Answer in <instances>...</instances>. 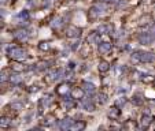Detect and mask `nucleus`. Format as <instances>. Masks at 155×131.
<instances>
[{"label":"nucleus","mask_w":155,"mask_h":131,"mask_svg":"<svg viewBox=\"0 0 155 131\" xmlns=\"http://www.w3.org/2000/svg\"><path fill=\"white\" fill-rule=\"evenodd\" d=\"M7 55L15 59V60H22V59L26 57L25 51L22 48H19V47H8L7 48Z\"/></svg>","instance_id":"f257e3e1"},{"label":"nucleus","mask_w":155,"mask_h":131,"mask_svg":"<svg viewBox=\"0 0 155 131\" xmlns=\"http://www.w3.org/2000/svg\"><path fill=\"white\" fill-rule=\"evenodd\" d=\"M104 10H106V7L103 6V4H96L95 7L91 8V15L96 18V17H99V15H103Z\"/></svg>","instance_id":"f03ea898"},{"label":"nucleus","mask_w":155,"mask_h":131,"mask_svg":"<svg viewBox=\"0 0 155 131\" xmlns=\"http://www.w3.org/2000/svg\"><path fill=\"white\" fill-rule=\"evenodd\" d=\"M154 40V37L150 34V33H143V34H140L139 36V41L143 44V45H148L151 41Z\"/></svg>","instance_id":"7ed1b4c3"},{"label":"nucleus","mask_w":155,"mask_h":131,"mask_svg":"<svg viewBox=\"0 0 155 131\" xmlns=\"http://www.w3.org/2000/svg\"><path fill=\"white\" fill-rule=\"evenodd\" d=\"M66 36L69 38H77L80 37V29H77L74 26H71V27H69L67 30H66Z\"/></svg>","instance_id":"20e7f679"},{"label":"nucleus","mask_w":155,"mask_h":131,"mask_svg":"<svg viewBox=\"0 0 155 131\" xmlns=\"http://www.w3.org/2000/svg\"><path fill=\"white\" fill-rule=\"evenodd\" d=\"M84 89L82 87H75L73 89V92H71V98H82L84 97Z\"/></svg>","instance_id":"39448f33"},{"label":"nucleus","mask_w":155,"mask_h":131,"mask_svg":"<svg viewBox=\"0 0 155 131\" xmlns=\"http://www.w3.org/2000/svg\"><path fill=\"white\" fill-rule=\"evenodd\" d=\"M73 124V120L71 119H65L62 122H59V128H62V130H70V127Z\"/></svg>","instance_id":"423d86ee"},{"label":"nucleus","mask_w":155,"mask_h":131,"mask_svg":"<svg viewBox=\"0 0 155 131\" xmlns=\"http://www.w3.org/2000/svg\"><path fill=\"white\" fill-rule=\"evenodd\" d=\"M111 51V44L110 43H100L99 44V52L100 53H108Z\"/></svg>","instance_id":"0eeeda50"},{"label":"nucleus","mask_w":155,"mask_h":131,"mask_svg":"<svg viewBox=\"0 0 155 131\" xmlns=\"http://www.w3.org/2000/svg\"><path fill=\"white\" fill-rule=\"evenodd\" d=\"M82 89H84V90H85V93H88V94H93V93H95V85L91 83V82H84Z\"/></svg>","instance_id":"6e6552de"},{"label":"nucleus","mask_w":155,"mask_h":131,"mask_svg":"<svg viewBox=\"0 0 155 131\" xmlns=\"http://www.w3.org/2000/svg\"><path fill=\"white\" fill-rule=\"evenodd\" d=\"M154 60V55L151 52H143L142 53V63H151Z\"/></svg>","instance_id":"1a4fd4ad"},{"label":"nucleus","mask_w":155,"mask_h":131,"mask_svg":"<svg viewBox=\"0 0 155 131\" xmlns=\"http://www.w3.org/2000/svg\"><path fill=\"white\" fill-rule=\"evenodd\" d=\"M14 37L17 38V40H19V41H22V40H25V38L28 37V33H26V30H24V29H19V30H17L14 33Z\"/></svg>","instance_id":"9d476101"},{"label":"nucleus","mask_w":155,"mask_h":131,"mask_svg":"<svg viewBox=\"0 0 155 131\" xmlns=\"http://www.w3.org/2000/svg\"><path fill=\"white\" fill-rule=\"evenodd\" d=\"M119 113H121L119 106H117V108H111V109L107 112V116H108L110 119H117L118 116H119Z\"/></svg>","instance_id":"9b49d317"},{"label":"nucleus","mask_w":155,"mask_h":131,"mask_svg":"<svg viewBox=\"0 0 155 131\" xmlns=\"http://www.w3.org/2000/svg\"><path fill=\"white\" fill-rule=\"evenodd\" d=\"M62 25H63L62 18H55L51 22V27H52V29H59V27H62Z\"/></svg>","instance_id":"f8f14e48"},{"label":"nucleus","mask_w":155,"mask_h":131,"mask_svg":"<svg viewBox=\"0 0 155 131\" xmlns=\"http://www.w3.org/2000/svg\"><path fill=\"white\" fill-rule=\"evenodd\" d=\"M10 82H11V83H14V85H18V83H21V82H22V76H21L19 74L11 75V76H10Z\"/></svg>","instance_id":"ddd939ff"},{"label":"nucleus","mask_w":155,"mask_h":131,"mask_svg":"<svg viewBox=\"0 0 155 131\" xmlns=\"http://www.w3.org/2000/svg\"><path fill=\"white\" fill-rule=\"evenodd\" d=\"M140 123H142L143 127H148V126L151 124V116H150V115H144L142 118V122H140Z\"/></svg>","instance_id":"4468645a"},{"label":"nucleus","mask_w":155,"mask_h":131,"mask_svg":"<svg viewBox=\"0 0 155 131\" xmlns=\"http://www.w3.org/2000/svg\"><path fill=\"white\" fill-rule=\"evenodd\" d=\"M88 41H89V43H99V41H100L99 33H98V31H93L92 34L88 37Z\"/></svg>","instance_id":"2eb2a0df"},{"label":"nucleus","mask_w":155,"mask_h":131,"mask_svg":"<svg viewBox=\"0 0 155 131\" xmlns=\"http://www.w3.org/2000/svg\"><path fill=\"white\" fill-rule=\"evenodd\" d=\"M108 68H110V64L107 62H100L99 63V71H102V72H106V71H108Z\"/></svg>","instance_id":"dca6fc26"},{"label":"nucleus","mask_w":155,"mask_h":131,"mask_svg":"<svg viewBox=\"0 0 155 131\" xmlns=\"http://www.w3.org/2000/svg\"><path fill=\"white\" fill-rule=\"evenodd\" d=\"M82 108L85 109V111H88V112H91V111H93V104L92 102H89V101H84L82 100Z\"/></svg>","instance_id":"f3484780"},{"label":"nucleus","mask_w":155,"mask_h":131,"mask_svg":"<svg viewBox=\"0 0 155 131\" xmlns=\"http://www.w3.org/2000/svg\"><path fill=\"white\" fill-rule=\"evenodd\" d=\"M142 51L140 52H135L132 56H130V59H132V62H135V63H137V62H142Z\"/></svg>","instance_id":"a211bd4d"},{"label":"nucleus","mask_w":155,"mask_h":131,"mask_svg":"<svg viewBox=\"0 0 155 131\" xmlns=\"http://www.w3.org/2000/svg\"><path fill=\"white\" fill-rule=\"evenodd\" d=\"M85 127V123L84 122H77V123H73L71 127H70V130H81V128H84Z\"/></svg>","instance_id":"6ab92c4d"},{"label":"nucleus","mask_w":155,"mask_h":131,"mask_svg":"<svg viewBox=\"0 0 155 131\" xmlns=\"http://www.w3.org/2000/svg\"><path fill=\"white\" fill-rule=\"evenodd\" d=\"M147 23H151V18H150V17H143V18L139 19V25L140 26L147 25Z\"/></svg>","instance_id":"aec40b11"},{"label":"nucleus","mask_w":155,"mask_h":131,"mask_svg":"<svg viewBox=\"0 0 155 131\" xmlns=\"http://www.w3.org/2000/svg\"><path fill=\"white\" fill-rule=\"evenodd\" d=\"M13 70H14V71H17V72H21V71H24V70H25V66H24V64H19V63H17V64H14V66H13Z\"/></svg>","instance_id":"412c9836"},{"label":"nucleus","mask_w":155,"mask_h":131,"mask_svg":"<svg viewBox=\"0 0 155 131\" xmlns=\"http://www.w3.org/2000/svg\"><path fill=\"white\" fill-rule=\"evenodd\" d=\"M38 48H40V51H48L51 48V44H48V43H40V44H38Z\"/></svg>","instance_id":"4be33fe9"},{"label":"nucleus","mask_w":155,"mask_h":131,"mask_svg":"<svg viewBox=\"0 0 155 131\" xmlns=\"http://www.w3.org/2000/svg\"><path fill=\"white\" fill-rule=\"evenodd\" d=\"M69 90V86L67 85H61V86L58 87V93L59 94H65L66 92Z\"/></svg>","instance_id":"5701e85b"},{"label":"nucleus","mask_w":155,"mask_h":131,"mask_svg":"<svg viewBox=\"0 0 155 131\" xmlns=\"http://www.w3.org/2000/svg\"><path fill=\"white\" fill-rule=\"evenodd\" d=\"M106 101H107V96L106 94H99L98 96V102L99 104H104Z\"/></svg>","instance_id":"b1692460"},{"label":"nucleus","mask_w":155,"mask_h":131,"mask_svg":"<svg viewBox=\"0 0 155 131\" xmlns=\"http://www.w3.org/2000/svg\"><path fill=\"white\" fill-rule=\"evenodd\" d=\"M133 104H135V105H139V104H142V97H140V96H135V97H133Z\"/></svg>","instance_id":"393cba45"},{"label":"nucleus","mask_w":155,"mask_h":131,"mask_svg":"<svg viewBox=\"0 0 155 131\" xmlns=\"http://www.w3.org/2000/svg\"><path fill=\"white\" fill-rule=\"evenodd\" d=\"M0 124H1V127H6V126H8V124H10V119H8V118H1Z\"/></svg>","instance_id":"a878e982"},{"label":"nucleus","mask_w":155,"mask_h":131,"mask_svg":"<svg viewBox=\"0 0 155 131\" xmlns=\"http://www.w3.org/2000/svg\"><path fill=\"white\" fill-rule=\"evenodd\" d=\"M124 104H125V98H122V97L118 98V100H115V105L117 106H122Z\"/></svg>","instance_id":"bb28decb"},{"label":"nucleus","mask_w":155,"mask_h":131,"mask_svg":"<svg viewBox=\"0 0 155 131\" xmlns=\"http://www.w3.org/2000/svg\"><path fill=\"white\" fill-rule=\"evenodd\" d=\"M51 98L50 97H44V100H43V102H44V105H50V102H51Z\"/></svg>","instance_id":"cd10ccee"},{"label":"nucleus","mask_w":155,"mask_h":131,"mask_svg":"<svg viewBox=\"0 0 155 131\" xmlns=\"http://www.w3.org/2000/svg\"><path fill=\"white\" fill-rule=\"evenodd\" d=\"M43 4H44L45 7L51 6V4H52V0H44V1H43Z\"/></svg>","instance_id":"c85d7f7f"},{"label":"nucleus","mask_w":155,"mask_h":131,"mask_svg":"<svg viewBox=\"0 0 155 131\" xmlns=\"http://www.w3.org/2000/svg\"><path fill=\"white\" fill-rule=\"evenodd\" d=\"M144 82H151L152 81V76H148V75H146V78H142Z\"/></svg>","instance_id":"c756f323"},{"label":"nucleus","mask_w":155,"mask_h":131,"mask_svg":"<svg viewBox=\"0 0 155 131\" xmlns=\"http://www.w3.org/2000/svg\"><path fill=\"white\" fill-rule=\"evenodd\" d=\"M78 48V43H74V45H71V49L74 51V49H77Z\"/></svg>","instance_id":"7c9ffc66"},{"label":"nucleus","mask_w":155,"mask_h":131,"mask_svg":"<svg viewBox=\"0 0 155 131\" xmlns=\"http://www.w3.org/2000/svg\"><path fill=\"white\" fill-rule=\"evenodd\" d=\"M4 81H6V74L3 72V74H1V82H4Z\"/></svg>","instance_id":"2f4dec72"},{"label":"nucleus","mask_w":155,"mask_h":131,"mask_svg":"<svg viewBox=\"0 0 155 131\" xmlns=\"http://www.w3.org/2000/svg\"><path fill=\"white\" fill-rule=\"evenodd\" d=\"M69 66H70V68H74V67H75V64H74V63H70Z\"/></svg>","instance_id":"473e14b6"},{"label":"nucleus","mask_w":155,"mask_h":131,"mask_svg":"<svg viewBox=\"0 0 155 131\" xmlns=\"http://www.w3.org/2000/svg\"><path fill=\"white\" fill-rule=\"evenodd\" d=\"M6 1H8V0H1V3H3V4H4V3H6Z\"/></svg>","instance_id":"72a5a7b5"},{"label":"nucleus","mask_w":155,"mask_h":131,"mask_svg":"<svg viewBox=\"0 0 155 131\" xmlns=\"http://www.w3.org/2000/svg\"><path fill=\"white\" fill-rule=\"evenodd\" d=\"M102 1H114V0H102Z\"/></svg>","instance_id":"f704fd0d"}]
</instances>
